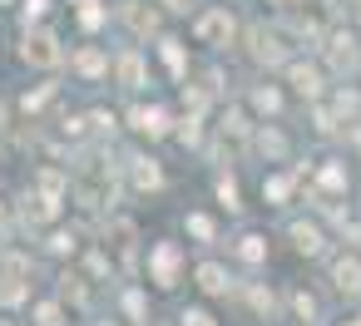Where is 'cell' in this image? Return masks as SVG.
I'll return each mask as SVG.
<instances>
[{"mask_svg": "<svg viewBox=\"0 0 361 326\" xmlns=\"http://www.w3.org/2000/svg\"><path fill=\"white\" fill-rule=\"evenodd\" d=\"M80 20H85V25H90V30H94V25H99V20H104V11H99V6H94V11H80Z\"/></svg>", "mask_w": 361, "mask_h": 326, "instance_id": "83f0119b", "label": "cell"}, {"mask_svg": "<svg viewBox=\"0 0 361 326\" xmlns=\"http://www.w3.org/2000/svg\"><path fill=\"white\" fill-rule=\"evenodd\" d=\"M322 183H326V188H341L346 178H341V168H326V173H322Z\"/></svg>", "mask_w": 361, "mask_h": 326, "instance_id": "4dcf8cb0", "label": "cell"}, {"mask_svg": "<svg viewBox=\"0 0 361 326\" xmlns=\"http://www.w3.org/2000/svg\"><path fill=\"white\" fill-rule=\"evenodd\" d=\"M119 80H124L129 89H139V84H144V60H139V55H124V60H119Z\"/></svg>", "mask_w": 361, "mask_h": 326, "instance_id": "5bb4252c", "label": "cell"}, {"mask_svg": "<svg viewBox=\"0 0 361 326\" xmlns=\"http://www.w3.org/2000/svg\"><path fill=\"white\" fill-rule=\"evenodd\" d=\"M6 222H11V218H6V203H0V227H6Z\"/></svg>", "mask_w": 361, "mask_h": 326, "instance_id": "d590c367", "label": "cell"}, {"mask_svg": "<svg viewBox=\"0 0 361 326\" xmlns=\"http://www.w3.org/2000/svg\"><path fill=\"white\" fill-rule=\"evenodd\" d=\"M124 20H129L134 35H154V30H159V15H154L149 6H139V0H129V6H124Z\"/></svg>", "mask_w": 361, "mask_h": 326, "instance_id": "8992f818", "label": "cell"}, {"mask_svg": "<svg viewBox=\"0 0 361 326\" xmlns=\"http://www.w3.org/2000/svg\"><path fill=\"white\" fill-rule=\"evenodd\" d=\"M35 316H40V326H60V306H50V301H45Z\"/></svg>", "mask_w": 361, "mask_h": 326, "instance_id": "d4e9b609", "label": "cell"}, {"mask_svg": "<svg viewBox=\"0 0 361 326\" xmlns=\"http://www.w3.org/2000/svg\"><path fill=\"white\" fill-rule=\"evenodd\" d=\"M188 232L208 242V237H213V218H203V213H193V218H188Z\"/></svg>", "mask_w": 361, "mask_h": 326, "instance_id": "d6986e66", "label": "cell"}, {"mask_svg": "<svg viewBox=\"0 0 361 326\" xmlns=\"http://www.w3.org/2000/svg\"><path fill=\"white\" fill-rule=\"evenodd\" d=\"M129 168H134V188H144V193L164 183V173H159V163H154V158H129Z\"/></svg>", "mask_w": 361, "mask_h": 326, "instance_id": "9c48e42d", "label": "cell"}, {"mask_svg": "<svg viewBox=\"0 0 361 326\" xmlns=\"http://www.w3.org/2000/svg\"><path fill=\"white\" fill-rule=\"evenodd\" d=\"M183 326H218L208 311H183Z\"/></svg>", "mask_w": 361, "mask_h": 326, "instance_id": "484cf974", "label": "cell"}, {"mask_svg": "<svg viewBox=\"0 0 361 326\" xmlns=\"http://www.w3.org/2000/svg\"><path fill=\"white\" fill-rule=\"evenodd\" d=\"M272 6H302V0H272Z\"/></svg>", "mask_w": 361, "mask_h": 326, "instance_id": "e575fe53", "label": "cell"}, {"mask_svg": "<svg viewBox=\"0 0 361 326\" xmlns=\"http://www.w3.org/2000/svg\"><path fill=\"white\" fill-rule=\"evenodd\" d=\"M109 237H114V247L124 252V262H129V252H134V237H139V227L134 222H114L109 227Z\"/></svg>", "mask_w": 361, "mask_h": 326, "instance_id": "9a60e30c", "label": "cell"}, {"mask_svg": "<svg viewBox=\"0 0 361 326\" xmlns=\"http://www.w3.org/2000/svg\"><path fill=\"white\" fill-rule=\"evenodd\" d=\"M292 242H297L302 252H322V232H317L312 222H292Z\"/></svg>", "mask_w": 361, "mask_h": 326, "instance_id": "4fadbf2b", "label": "cell"}, {"mask_svg": "<svg viewBox=\"0 0 361 326\" xmlns=\"http://www.w3.org/2000/svg\"><path fill=\"white\" fill-rule=\"evenodd\" d=\"M218 198H223L228 208H238V183H233V178H223V183H218Z\"/></svg>", "mask_w": 361, "mask_h": 326, "instance_id": "603a6c76", "label": "cell"}, {"mask_svg": "<svg viewBox=\"0 0 361 326\" xmlns=\"http://www.w3.org/2000/svg\"><path fill=\"white\" fill-rule=\"evenodd\" d=\"M178 139H183V144H193V139H198V124H193V119H183V129H178Z\"/></svg>", "mask_w": 361, "mask_h": 326, "instance_id": "f546056e", "label": "cell"}, {"mask_svg": "<svg viewBox=\"0 0 361 326\" xmlns=\"http://www.w3.org/2000/svg\"><path fill=\"white\" fill-rule=\"evenodd\" d=\"M346 326H361V316H356V321H346Z\"/></svg>", "mask_w": 361, "mask_h": 326, "instance_id": "8d00e7d4", "label": "cell"}, {"mask_svg": "<svg viewBox=\"0 0 361 326\" xmlns=\"http://www.w3.org/2000/svg\"><path fill=\"white\" fill-rule=\"evenodd\" d=\"M134 129L149 134V139H159V134H169V114L164 109H134Z\"/></svg>", "mask_w": 361, "mask_h": 326, "instance_id": "52a82bcc", "label": "cell"}, {"mask_svg": "<svg viewBox=\"0 0 361 326\" xmlns=\"http://www.w3.org/2000/svg\"><path fill=\"white\" fill-rule=\"evenodd\" d=\"M0 301H6V306H20V301H25V262H20V257H11V262H6V282H0Z\"/></svg>", "mask_w": 361, "mask_h": 326, "instance_id": "277c9868", "label": "cell"}, {"mask_svg": "<svg viewBox=\"0 0 361 326\" xmlns=\"http://www.w3.org/2000/svg\"><path fill=\"white\" fill-rule=\"evenodd\" d=\"M262 252H267L262 237H243V257H247V262H262Z\"/></svg>", "mask_w": 361, "mask_h": 326, "instance_id": "7402d4cb", "label": "cell"}, {"mask_svg": "<svg viewBox=\"0 0 361 326\" xmlns=\"http://www.w3.org/2000/svg\"><path fill=\"white\" fill-rule=\"evenodd\" d=\"M198 287H203L208 296H223V291H228V272H223L218 262H203V267H198Z\"/></svg>", "mask_w": 361, "mask_h": 326, "instance_id": "30bf717a", "label": "cell"}, {"mask_svg": "<svg viewBox=\"0 0 361 326\" xmlns=\"http://www.w3.org/2000/svg\"><path fill=\"white\" fill-rule=\"evenodd\" d=\"M124 311H129L134 321H144V296H139V291H129V296H124Z\"/></svg>", "mask_w": 361, "mask_h": 326, "instance_id": "cb8c5ba5", "label": "cell"}, {"mask_svg": "<svg viewBox=\"0 0 361 326\" xmlns=\"http://www.w3.org/2000/svg\"><path fill=\"white\" fill-rule=\"evenodd\" d=\"M252 60H262V65H277V60H282V40H277L267 25L252 30Z\"/></svg>", "mask_w": 361, "mask_h": 326, "instance_id": "5b68a950", "label": "cell"}, {"mask_svg": "<svg viewBox=\"0 0 361 326\" xmlns=\"http://www.w3.org/2000/svg\"><path fill=\"white\" fill-rule=\"evenodd\" d=\"M252 104H257L262 114H277V89H257V94H252Z\"/></svg>", "mask_w": 361, "mask_h": 326, "instance_id": "44dd1931", "label": "cell"}, {"mask_svg": "<svg viewBox=\"0 0 361 326\" xmlns=\"http://www.w3.org/2000/svg\"><path fill=\"white\" fill-rule=\"evenodd\" d=\"M287 80H292V84H297V94H307V99L322 89V75H317L312 65H292V70H287Z\"/></svg>", "mask_w": 361, "mask_h": 326, "instance_id": "8fae6325", "label": "cell"}, {"mask_svg": "<svg viewBox=\"0 0 361 326\" xmlns=\"http://www.w3.org/2000/svg\"><path fill=\"white\" fill-rule=\"evenodd\" d=\"M356 11H361V0H356Z\"/></svg>", "mask_w": 361, "mask_h": 326, "instance_id": "74e56055", "label": "cell"}, {"mask_svg": "<svg viewBox=\"0 0 361 326\" xmlns=\"http://www.w3.org/2000/svg\"><path fill=\"white\" fill-rule=\"evenodd\" d=\"M233 35H238V20H233L228 11H208V15L198 20V40H203V45H228Z\"/></svg>", "mask_w": 361, "mask_h": 326, "instance_id": "7a4b0ae2", "label": "cell"}, {"mask_svg": "<svg viewBox=\"0 0 361 326\" xmlns=\"http://www.w3.org/2000/svg\"><path fill=\"white\" fill-rule=\"evenodd\" d=\"M331 277H336V287H341L346 296H356V291H361V262H356V257H341Z\"/></svg>", "mask_w": 361, "mask_h": 326, "instance_id": "ba28073f", "label": "cell"}, {"mask_svg": "<svg viewBox=\"0 0 361 326\" xmlns=\"http://www.w3.org/2000/svg\"><path fill=\"white\" fill-rule=\"evenodd\" d=\"M75 65H80V75H104V70H109V65H104V55H99V50H85V55H80V60H75Z\"/></svg>", "mask_w": 361, "mask_h": 326, "instance_id": "e0dca14e", "label": "cell"}, {"mask_svg": "<svg viewBox=\"0 0 361 326\" xmlns=\"http://www.w3.org/2000/svg\"><path fill=\"white\" fill-rule=\"evenodd\" d=\"M164 6H169V11H183V0H164Z\"/></svg>", "mask_w": 361, "mask_h": 326, "instance_id": "836d02e7", "label": "cell"}, {"mask_svg": "<svg viewBox=\"0 0 361 326\" xmlns=\"http://www.w3.org/2000/svg\"><path fill=\"white\" fill-rule=\"evenodd\" d=\"M326 55H331V65H336V70H346V65L356 60V50H351V40H341V35L331 40V50H326Z\"/></svg>", "mask_w": 361, "mask_h": 326, "instance_id": "2e32d148", "label": "cell"}, {"mask_svg": "<svg viewBox=\"0 0 361 326\" xmlns=\"http://www.w3.org/2000/svg\"><path fill=\"white\" fill-rule=\"evenodd\" d=\"M164 60H169V70H173V75H183V50H178L173 40H164Z\"/></svg>", "mask_w": 361, "mask_h": 326, "instance_id": "ffe728a7", "label": "cell"}, {"mask_svg": "<svg viewBox=\"0 0 361 326\" xmlns=\"http://www.w3.org/2000/svg\"><path fill=\"white\" fill-rule=\"evenodd\" d=\"M75 6H80V11H94V6H99V0H75Z\"/></svg>", "mask_w": 361, "mask_h": 326, "instance_id": "d6a6232c", "label": "cell"}, {"mask_svg": "<svg viewBox=\"0 0 361 326\" xmlns=\"http://www.w3.org/2000/svg\"><path fill=\"white\" fill-rule=\"evenodd\" d=\"M178 267H183L178 247H173V242H159V247H154V282H159V287H173V282H178Z\"/></svg>", "mask_w": 361, "mask_h": 326, "instance_id": "3957f363", "label": "cell"}, {"mask_svg": "<svg viewBox=\"0 0 361 326\" xmlns=\"http://www.w3.org/2000/svg\"><path fill=\"white\" fill-rule=\"evenodd\" d=\"M20 55H25V65H40V70H55L60 65V45H55L50 30H30L25 45H20Z\"/></svg>", "mask_w": 361, "mask_h": 326, "instance_id": "6da1fadb", "label": "cell"}, {"mask_svg": "<svg viewBox=\"0 0 361 326\" xmlns=\"http://www.w3.org/2000/svg\"><path fill=\"white\" fill-rule=\"evenodd\" d=\"M45 6L50 0H25V15H45Z\"/></svg>", "mask_w": 361, "mask_h": 326, "instance_id": "1f68e13d", "label": "cell"}, {"mask_svg": "<svg viewBox=\"0 0 361 326\" xmlns=\"http://www.w3.org/2000/svg\"><path fill=\"white\" fill-rule=\"evenodd\" d=\"M287 193H292V178H267L262 183V198H272V203H282Z\"/></svg>", "mask_w": 361, "mask_h": 326, "instance_id": "ac0fdd59", "label": "cell"}, {"mask_svg": "<svg viewBox=\"0 0 361 326\" xmlns=\"http://www.w3.org/2000/svg\"><path fill=\"white\" fill-rule=\"evenodd\" d=\"M50 252H75V237H65V232H55V237H50Z\"/></svg>", "mask_w": 361, "mask_h": 326, "instance_id": "4316f807", "label": "cell"}, {"mask_svg": "<svg viewBox=\"0 0 361 326\" xmlns=\"http://www.w3.org/2000/svg\"><path fill=\"white\" fill-rule=\"evenodd\" d=\"M55 213H60V203H55V198H45V193L25 198V218H30V222H50Z\"/></svg>", "mask_w": 361, "mask_h": 326, "instance_id": "7c38bea8", "label": "cell"}, {"mask_svg": "<svg viewBox=\"0 0 361 326\" xmlns=\"http://www.w3.org/2000/svg\"><path fill=\"white\" fill-rule=\"evenodd\" d=\"M45 99H50V89H35V94H25V109H40Z\"/></svg>", "mask_w": 361, "mask_h": 326, "instance_id": "f1b7e54d", "label": "cell"}]
</instances>
